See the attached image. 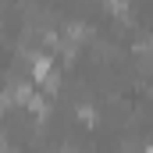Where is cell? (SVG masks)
I'll return each instance as SVG.
<instances>
[{"label": "cell", "instance_id": "6da1fadb", "mask_svg": "<svg viewBox=\"0 0 153 153\" xmlns=\"http://www.w3.org/2000/svg\"><path fill=\"white\" fill-rule=\"evenodd\" d=\"M46 75H50V61L39 57V61H36V78H46Z\"/></svg>", "mask_w": 153, "mask_h": 153}]
</instances>
